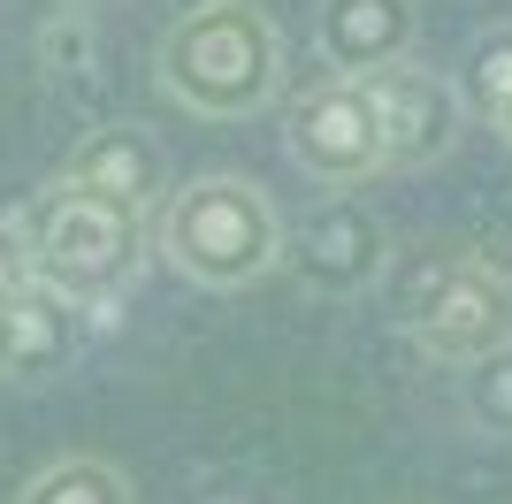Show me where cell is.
I'll return each mask as SVG.
<instances>
[{"mask_svg":"<svg viewBox=\"0 0 512 504\" xmlns=\"http://www.w3.org/2000/svg\"><path fill=\"white\" fill-rule=\"evenodd\" d=\"M207 504H237V497H230V489H214V497H207ZM245 504H260V497H245Z\"/></svg>","mask_w":512,"mask_h":504,"instance_id":"19","label":"cell"},{"mask_svg":"<svg viewBox=\"0 0 512 504\" xmlns=\"http://www.w3.org/2000/svg\"><path fill=\"white\" fill-rule=\"evenodd\" d=\"M459 100H467V115H482V123H497V107L512 100V23H490L482 39L467 46V62H459Z\"/></svg>","mask_w":512,"mask_h":504,"instance_id":"12","label":"cell"},{"mask_svg":"<svg viewBox=\"0 0 512 504\" xmlns=\"http://www.w3.org/2000/svg\"><path fill=\"white\" fill-rule=\"evenodd\" d=\"M283 268L299 275L306 298H360L375 275L390 268V230L360 191H329L306 222L283 237Z\"/></svg>","mask_w":512,"mask_h":504,"instance_id":"6","label":"cell"},{"mask_svg":"<svg viewBox=\"0 0 512 504\" xmlns=\"http://www.w3.org/2000/svg\"><path fill=\"white\" fill-rule=\"evenodd\" d=\"M85 329H92V314L62 306V298L39 291V283H23V291H16V314H8V359H0V382L62 375L69 359L85 352Z\"/></svg>","mask_w":512,"mask_h":504,"instance_id":"10","label":"cell"},{"mask_svg":"<svg viewBox=\"0 0 512 504\" xmlns=\"http://www.w3.org/2000/svg\"><path fill=\"white\" fill-rule=\"evenodd\" d=\"M16 230H23V252H31V283L92 321H107L138 291L146 252H153V222L138 207H115V199L77 191L62 176L16 214Z\"/></svg>","mask_w":512,"mask_h":504,"instance_id":"2","label":"cell"},{"mask_svg":"<svg viewBox=\"0 0 512 504\" xmlns=\"http://www.w3.org/2000/svg\"><path fill=\"white\" fill-rule=\"evenodd\" d=\"M62 184L77 191H100V199H115V207H161L169 199V153H161V138L138 123H100L77 138V153L62 161Z\"/></svg>","mask_w":512,"mask_h":504,"instance_id":"9","label":"cell"},{"mask_svg":"<svg viewBox=\"0 0 512 504\" xmlns=\"http://www.w3.org/2000/svg\"><path fill=\"white\" fill-rule=\"evenodd\" d=\"M153 84L199 123H245L283 100V31L260 0H192L153 46Z\"/></svg>","mask_w":512,"mask_h":504,"instance_id":"1","label":"cell"},{"mask_svg":"<svg viewBox=\"0 0 512 504\" xmlns=\"http://www.w3.org/2000/svg\"><path fill=\"white\" fill-rule=\"evenodd\" d=\"M8 314H16V291H0V359H8Z\"/></svg>","mask_w":512,"mask_h":504,"instance_id":"16","label":"cell"},{"mask_svg":"<svg viewBox=\"0 0 512 504\" xmlns=\"http://www.w3.org/2000/svg\"><path fill=\"white\" fill-rule=\"evenodd\" d=\"M31 283V252H23V230L0 222V291H23Z\"/></svg>","mask_w":512,"mask_h":504,"instance_id":"15","label":"cell"},{"mask_svg":"<svg viewBox=\"0 0 512 504\" xmlns=\"http://www.w3.org/2000/svg\"><path fill=\"white\" fill-rule=\"evenodd\" d=\"M375 107H383V153L390 168H428L444 161L459 146V130H467V100H459V84L444 69H428L421 54L413 62H390L375 69Z\"/></svg>","mask_w":512,"mask_h":504,"instance_id":"7","label":"cell"},{"mask_svg":"<svg viewBox=\"0 0 512 504\" xmlns=\"http://www.w3.org/2000/svg\"><path fill=\"white\" fill-rule=\"evenodd\" d=\"M283 237H291V222L276 214V199L230 168L169 184V199L153 207V252L199 291H245L260 275H276Z\"/></svg>","mask_w":512,"mask_h":504,"instance_id":"3","label":"cell"},{"mask_svg":"<svg viewBox=\"0 0 512 504\" xmlns=\"http://www.w3.org/2000/svg\"><path fill=\"white\" fill-rule=\"evenodd\" d=\"M406 329L428 359L474 367L482 352L512 344V283L490 260H436L406 298Z\"/></svg>","mask_w":512,"mask_h":504,"instance_id":"5","label":"cell"},{"mask_svg":"<svg viewBox=\"0 0 512 504\" xmlns=\"http://www.w3.org/2000/svg\"><path fill=\"white\" fill-rule=\"evenodd\" d=\"M54 8H77V16H100V8H115V0H54Z\"/></svg>","mask_w":512,"mask_h":504,"instance_id":"17","label":"cell"},{"mask_svg":"<svg viewBox=\"0 0 512 504\" xmlns=\"http://www.w3.org/2000/svg\"><path fill=\"white\" fill-rule=\"evenodd\" d=\"M490 130H497V138H505V146H512V100L497 107V123H490Z\"/></svg>","mask_w":512,"mask_h":504,"instance_id":"18","label":"cell"},{"mask_svg":"<svg viewBox=\"0 0 512 504\" xmlns=\"http://www.w3.org/2000/svg\"><path fill=\"white\" fill-rule=\"evenodd\" d=\"M283 153L306 184L321 191H360L367 176H383V107L367 77H321L283 107Z\"/></svg>","mask_w":512,"mask_h":504,"instance_id":"4","label":"cell"},{"mask_svg":"<svg viewBox=\"0 0 512 504\" xmlns=\"http://www.w3.org/2000/svg\"><path fill=\"white\" fill-rule=\"evenodd\" d=\"M459 375H467V420L490 428V436H512V344L482 352L474 367H459Z\"/></svg>","mask_w":512,"mask_h":504,"instance_id":"13","label":"cell"},{"mask_svg":"<svg viewBox=\"0 0 512 504\" xmlns=\"http://www.w3.org/2000/svg\"><path fill=\"white\" fill-rule=\"evenodd\" d=\"M16 504H138V497H130L123 466L92 459V451H69V459L39 466V474L16 489Z\"/></svg>","mask_w":512,"mask_h":504,"instance_id":"11","label":"cell"},{"mask_svg":"<svg viewBox=\"0 0 512 504\" xmlns=\"http://www.w3.org/2000/svg\"><path fill=\"white\" fill-rule=\"evenodd\" d=\"M421 8L413 0H321L314 8V54L329 77H375L390 62H413Z\"/></svg>","mask_w":512,"mask_h":504,"instance_id":"8","label":"cell"},{"mask_svg":"<svg viewBox=\"0 0 512 504\" xmlns=\"http://www.w3.org/2000/svg\"><path fill=\"white\" fill-rule=\"evenodd\" d=\"M39 62L46 69H92V16H77V8H54L39 31Z\"/></svg>","mask_w":512,"mask_h":504,"instance_id":"14","label":"cell"}]
</instances>
